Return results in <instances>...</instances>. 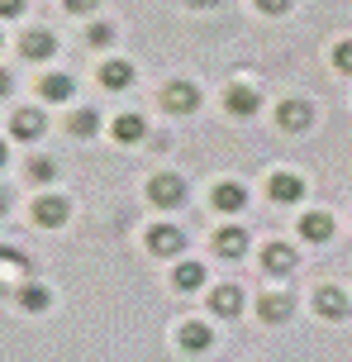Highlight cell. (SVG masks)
Returning a JSON list of instances; mask_svg holds the SVG:
<instances>
[{"label":"cell","instance_id":"obj_1","mask_svg":"<svg viewBox=\"0 0 352 362\" xmlns=\"http://www.w3.org/2000/svg\"><path fill=\"white\" fill-rule=\"evenodd\" d=\"M148 200L157 205V210H176V205L186 200V181H181V177H171V172L152 177V181H148Z\"/></svg>","mask_w":352,"mask_h":362},{"label":"cell","instance_id":"obj_2","mask_svg":"<svg viewBox=\"0 0 352 362\" xmlns=\"http://www.w3.org/2000/svg\"><path fill=\"white\" fill-rule=\"evenodd\" d=\"M67 215H72V205H67L62 196H38L34 200V219L43 224V229H62Z\"/></svg>","mask_w":352,"mask_h":362},{"label":"cell","instance_id":"obj_3","mask_svg":"<svg viewBox=\"0 0 352 362\" xmlns=\"http://www.w3.org/2000/svg\"><path fill=\"white\" fill-rule=\"evenodd\" d=\"M148 248L157 257H176L186 248V234L176 229V224H152V234H148Z\"/></svg>","mask_w":352,"mask_h":362},{"label":"cell","instance_id":"obj_4","mask_svg":"<svg viewBox=\"0 0 352 362\" xmlns=\"http://www.w3.org/2000/svg\"><path fill=\"white\" fill-rule=\"evenodd\" d=\"M162 105H167L171 115H190V110L200 105V90L190 86V81H171V86L162 90Z\"/></svg>","mask_w":352,"mask_h":362},{"label":"cell","instance_id":"obj_5","mask_svg":"<svg viewBox=\"0 0 352 362\" xmlns=\"http://www.w3.org/2000/svg\"><path fill=\"white\" fill-rule=\"evenodd\" d=\"M267 191H272L277 205H296V200H305V181L296 172H277V177L267 181Z\"/></svg>","mask_w":352,"mask_h":362},{"label":"cell","instance_id":"obj_6","mask_svg":"<svg viewBox=\"0 0 352 362\" xmlns=\"http://www.w3.org/2000/svg\"><path fill=\"white\" fill-rule=\"evenodd\" d=\"M300 238H305V243H329V238H334V215H324V210L305 215L300 219Z\"/></svg>","mask_w":352,"mask_h":362},{"label":"cell","instance_id":"obj_7","mask_svg":"<svg viewBox=\"0 0 352 362\" xmlns=\"http://www.w3.org/2000/svg\"><path fill=\"white\" fill-rule=\"evenodd\" d=\"M100 86H105V90H129L133 86V67L124 62V57L105 62V67H100Z\"/></svg>","mask_w":352,"mask_h":362},{"label":"cell","instance_id":"obj_8","mask_svg":"<svg viewBox=\"0 0 352 362\" xmlns=\"http://www.w3.org/2000/svg\"><path fill=\"white\" fill-rule=\"evenodd\" d=\"M291 310H296L291 296H262V300H257V315L267 320V325H286V320H291Z\"/></svg>","mask_w":352,"mask_h":362},{"label":"cell","instance_id":"obj_9","mask_svg":"<svg viewBox=\"0 0 352 362\" xmlns=\"http://www.w3.org/2000/svg\"><path fill=\"white\" fill-rule=\"evenodd\" d=\"M214 205H219L224 215H238L243 205H248V191H243L238 181H219L214 186Z\"/></svg>","mask_w":352,"mask_h":362},{"label":"cell","instance_id":"obj_10","mask_svg":"<svg viewBox=\"0 0 352 362\" xmlns=\"http://www.w3.org/2000/svg\"><path fill=\"white\" fill-rule=\"evenodd\" d=\"M210 310L214 315H224V320H233L243 310V291L238 286H214V296H210Z\"/></svg>","mask_w":352,"mask_h":362},{"label":"cell","instance_id":"obj_11","mask_svg":"<svg viewBox=\"0 0 352 362\" xmlns=\"http://www.w3.org/2000/svg\"><path fill=\"white\" fill-rule=\"evenodd\" d=\"M224 105L248 119V115H257V90H253V86H229V90H224Z\"/></svg>","mask_w":352,"mask_h":362},{"label":"cell","instance_id":"obj_12","mask_svg":"<svg viewBox=\"0 0 352 362\" xmlns=\"http://www.w3.org/2000/svg\"><path fill=\"white\" fill-rule=\"evenodd\" d=\"M53 53H57V38L48 34V29H29V38H24V57H38V62H48Z\"/></svg>","mask_w":352,"mask_h":362},{"label":"cell","instance_id":"obj_13","mask_svg":"<svg viewBox=\"0 0 352 362\" xmlns=\"http://www.w3.org/2000/svg\"><path fill=\"white\" fill-rule=\"evenodd\" d=\"M315 305H319V315H329V320H343V315H348V296H343L338 286H324Z\"/></svg>","mask_w":352,"mask_h":362},{"label":"cell","instance_id":"obj_14","mask_svg":"<svg viewBox=\"0 0 352 362\" xmlns=\"http://www.w3.org/2000/svg\"><path fill=\"white\" fill-rule=\"evenodd\" d=\"M43 129H48L43 110H19V115H15V139H38Z\"/></svg>","mask_w":352,"mask_h":362},{"label":"cell","instance_id":"obj_15","mask_svg":"<svg viewBox=\"0 0 352 362\" xmlns=\"http://www.w3.org/2000/svg\"><path fill=\"white\" fill-rule=\"evenodd\" d=\"M38 90H43V100H72L76 81H72V76H62V72H53V76H43V86H38Z\"/></svg>","mask_w":352,"mask_h":362},{"label":"cell","instance_id":"obj_16","mask_svg":"<svg viewBox=\"0 0 352 362\" xmlns=\"http://www.w3.org/2000/svg\"><path fill=\"white\" fill-rule=\"evenodd\" d=\"M281 129H291V134H300V129L310 124V105H300V100H286V105L277 110Z\"/></svg>","mask_w":352,"mask_h":362},{"label":"cell","instance_id":"obj_17","mask_svg":"<svg viewBox=\"0 0 352 362\" xmlns=\"http://www.w3.org/2000/svg\"><path fill=\"white\" fill-rule=\"evenodd\" d=\"M143 134H148L143 115H119V119H114V139H119V144H138Z\"/></svg>","mask_w":352,"mask_h":362},{"label":"cell","instance_id":"obj_18","mask_svg":"<svg viewBox=\"0 0 352 362\" xmlns=\"http://www.w3.org/2000/svg\"><path fill=\"white\" fill-rule=\"evenodd\" d=\"M214 248H219L224 257H243L248 253V234H243V229H219V234H214Z\"/></svg>","mask_w":352,"mask_h":362},{"label":"cell","instance_id":"obj_19","mask_svg":"<svg viewBox=\"0 0 352 362\" xmlns=\"http://www.w3.org/2000/svg\"><path fill=\"white\" fill-rule=\"evenodd\" d=\"M171 281H176V291H200L205 286V267L200 262H181V267L171 272Z\"/></svg>","mask_w":352,"mask_h":362},{"label":"cell","instance_id":"obj_20","mask_svg":"<svg viewBox=\"0 0 352 362\" xmlns=\"http://www.w3.org/2000/svg\"><path fill=\"white\" fill-rule=\"evenodd\" d=\"M210 339H214L210 325H181V348H186V353H205Z\"/></svg>","mask_w":352,"mask_h":362},{"label":"cell","instance_id":"obj_21","mask_svg":"<svg viewBox=\"0 0 352 362\" xmlns=\"http://www.w3.org/2000/svg\"><path fill=\"white\" fill-rule=\"evenodd\" d=\"M24 267H29V262H24L19 253H10V248H0V286H10V281H19V276H24Z\"/></svg>","mask_w":352,"mask_h":362},{"label":"cell","instance_id":"obj_22","mask_svg":"<svg viewBox=\"0 0 352 362\" xmlns=\"http://www.w3.org/2000/svg\"><path fill=\"white\" fill-rule=\"evenodd\" d=\"M262 262H267L272 272H291V267H296V248H291V243H272Z\"/></svg>","mask_w":352,"mask_h":362},{"label":"cell","instance_id":"obj_23","mask_svg":"<svg viewBox=\"0 0 352 362\" xmlns=\"http://www.w3.org/2000/svg\"><path fill=\"white\" fill-rule=\"evenodd\" d=\"M95 124H100V119H95V110H76V115H72V124H67V129H72L76 139H91V134H95Z\"/></svg>","mask_w":352,"mask_h":362},{"label":"cell","instance_id":"obj_24","mask_svg":"<svg viewBox=\"0 0 352 362\" xmlns=\"http://www.w3.org/2000/svg\"><path fill=\"white\" fill-rule=\"evenodd\" d=\"M48 300H53L48 286H24V291H19V305H24V310H48Z\"/></svg>","mask_w":352,"mask_h":362},{"label":"cell","instance_id":"obj_25","mask_svg":"<svg viewBox=\"0 0 352 362\" xmlns=\"http://www.w3.org/2000/svg\"><path fill=\"white\" fill-rule=\"evenodd\" d=\"M53 172H57L53 158H34V163H29V177L34 181H53Z\"/></svg>","mask_w":352,"mask_h":362},{"label":"cell","instance_id":"obj_26","mask_svg":"<svg viewBox=\"0 0 352 362\" xmlns=\"http://www.w3.org/2000/svg\"><path fill=\"white\" fill-rule=\"evenodd\" d=\"M110 38H114V24H91V43L95 48H105Z\"/></svg>","mask_w":352,"mask_h":362},{"label":"cell","instance_id":"obj_27","mask_svg":"<svg viewBox=\"0 0 352 362\" xmlns=\"http://www.w3.org/2000/svg\"><path fill=\"white\" fill-rule=\"evenodd\" d=\"M257 10H262V15H286L291 0H257Z\"/></svg>","mask_w":352,"mask_h":362},{"label":"cell","instance_id":"obj_28","mask_svg":"<svg viewBox=\"0 0 352 362\" xmlns=\"http://www.w3.org/2000/svg\"><path fill=\"white\" fill-rule=\"evenodd\" d=\"M334 62H338V72H348V62H352V48H348V43H338V48H334Z\"/></svg>","mask_w":352,"mask_h":362},{"label":"cell","instance_id":"obj_29","mask_svg":"<svg viewBox=\"0 0 352 362\" xmlns=\"http://www.w3.org/2000/svg\"><path fill=\"white\" fill-rule=\"evenodd\" d=\"M62 5H67L72 15H91V10H95V0H62Z\"/></svg>","mask_w":352,"mask_h":362},{"label":"cell","instance_id":"obj_30","mask_svg":"<svg viewBox=\"0 0 352 362\" xmlns=\"http://www.w3.org/2000/svg\"><path fill=\"white\" fill-rule=\"evenodd\" d=\"M24 10V0H0V19H15Z\"/></svg>","mask_w":352,"mask_h":362},{"label":"cell","instance_id":"obj_31","mask_svg":"<svg viewBox=\"0 0 352 362\" xmlns=\"http://www.w3.org/2000/svg\"><path fill=\"white\" fill-rule=\"evenodd\" d=\"M15 90V81H10V72H0V95H10Z\"/></svg>","mask_w":352,"mask_h":362},{"label":"cell","instance_id":"obj_32","mask_svg":"<svg viewBox=\"0 0 352 362\" xmlns=\"http://www.w3.org/2000/svg\"><path fill=\"white\" fill-rule=\"evenodd\" d=\"M5 158H10V148H5V144H0V167H5Z\"/></svg>","mask_w":352,"mask_h":362},{"label":"cell","instance_id":"obj_33","mask_svg":"<svg viewBox=\"0 0 352 362\" xmlns=\"http://www.w3.org/2000/svg\"><path fill=\"white\" fill-rule=\"evenodd\" d=\"M5 205H10V200H5V191H0V210H5Z\"/></svg>","mask_w":352,"mask_h":362}]
</instances>
